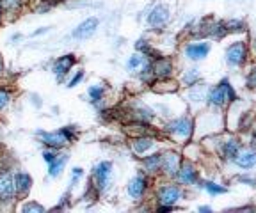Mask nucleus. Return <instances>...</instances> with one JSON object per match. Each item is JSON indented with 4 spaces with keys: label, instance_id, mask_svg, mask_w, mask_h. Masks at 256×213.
<instances>
[{
    "label": "nucleus",
    "instance_id": "2eb2a0df",
    "mask_svg": "<svg viewBox=\"0 0 256 213\" xmlns=\"http://www.w3.org/2000/svg\"><path fill=\"white\" fill-rule=\"evenodd\" d=\"M130 146H132V151L137 155V157H144V155L148 153L150 149L155 146V139H153V137H148V135H137L136 139L130 142Z\"/></svg>",
    "mask_w": 256,
    "mask_h": 213
},
{
    "label": "nucleus",
    "instance_id": "aec40b11",
    "mask_svg": "<svg viewBox=\"0 0 256 213\" xmlns=\"http://www.w3.org/2000/svg\"><path fill=\"white\" fill-rule=\"evenodd\" d=\"M30 185H32V178L28 176V174L25 173H18L14 176V190L18 194H27L28 190H30Z\"/></svg>",
    "mask_w": 256,
    "mask_h": 213
},
{
    "label": "nucleus",
    "instance_id": "9d476101",
    "mask_svg": "<svg viewBox=\"0 0 256 213\" xmlns=\"http://www.w3.org/2000/svg\"><path fill=\"white\" fill-rule=\"evenodd\" d=\"M182 164V157L176 151H164L162 153V167H160V173L168 178H174L178 173V167Z\"/></svg>",
    "mask_w": 256,
    "mask_h": 213
},
{
    "label": "nucleus",
    "instance_id": "a878e982",
    "mask_svg": "<svg viewBox=\"0 0 256 213\" xmlns=\"http://www.w3.org/2000/svg\"><path fill=\"white\" fill-rule=\"evenodd\" d=\"M200 78H201V73L198 71L196 68H190L182 75V84H184L185 87H190V85H194L196 82H200Z\"/></svg>",
    "mask_w": 256,
    "mask_h": 213
},
{
    "label": "nucleus",
    "instance_id": "f3484780",
    "mask_svg": "<svg viewBox=\"0 0 256 213\" xmlns=\"http://www.w3.org/2000/svg\"><path fill=\"white\" fill-rule=\"evenodd\" d=\"M14 180L11 174H0V201H9L14 196Z\"/></svg>",
    "mask_w": 256,
    "mask_h": 213
},
{
    "label": "nucleus",
    "instance_id": "7c9ffc66",
    "mask_svg": "<svg viewBox=\"0 0 256 213\" xmlns=\"http://www.w3.org/2000/svg\"><path fill=\"white\" fill-rule=\"evenodd\" d=\"M89 96H91L92 101L102 100V96H104V89H102L100 85H92V87H89Z\"/></svg>",
    "mask_w": 256,
    "mask_h": 213
},
{
    "label": "nucleus",
    "instance_id": "e433bc0d",
    "mask_svg": "<svg viewBox=\"0 0 256 213\" xmlns=\"http://www.w3.org/2000/svg\"><path fill=\"white\" fill-rule=\"evenodd\" d=\"M251 137H252V146L256 144V125H252V128H251Z\"/></svg>",
    "mask_w": 256,
    "mask_h": 213
},
{
    "label": "nucleus",
    "instance_id": "4468645a",
    "mask_svg": "<svg viewBox=\"0 0 256 213\" xmlns=\"http://www.w3.org/2000/svg\"><path fill=\"white\" fill-rule=\"evenodd\" d=\"M126 190L134 199H140L146 194V190H148V178L144 176V174H137L136 178L128 181Z\"/></svg>",
    "mask_w": 256,
    "mask_h": 213
},
{
    "label": "nucleus",
    "instance_id": "412c9836",
    "mask_svg": "<svg viewBox=\"0 0 256 213\" xmlns=\"http://www.w3.org/2000/svg\"><path fill=\"white\" fill-rule=\"evenodd\" d=\"M196 185H200L201 189H204L206 190L210 196H222V194H226L228 192V187H224V185H220V183H216V181H198Z\"/></svg>",
    "mask_w": 256,
    "mask_h": 213
},
{
    "label": "nucleus",
    "instance_id": "4be33fe9",
    "mask_svg": "<svg viewBox=\"0 0 256 213\" xmlns=\"http://www.w3.org/2000/svg\"><path fill=\"white\" fill-rule=\"evenodd\" d=\"M146 64H148V55H144V53H140V52H136L130 59H128L126 68L130 69V71H139V69H142Z\"/></svg>",
    "mask_w": 256,
    "mask_h": 213
},
{
    "label": "nucleus",
    "instance_id": "72a5a7b5",
    "mask_svg": "<svg viewBox=\"0 0 256 213\" xmlns=\"http://www.w3.org/2000/svg\"><path fill=\"white\" fill-rule=\"evenodd\" d=\"M80 176H82V169H80V167H75V169H73V181L72 183H76V180H78Z\"/></svg>",
    "mask_w": 256,
    "mask_h": 213
},
{
    "label": "nucleus",
    "instance_id": "b1692460",
    "mask_svg": "<svg viewBox=\"0 0 256 213\" xmlns=\"http://www.w3.org/2000/svg\"><path fill=\"white\" fill-rule=\"evenodd\" d=\"M226 23V28H228L230 34H244L248 32V23H246L242 18H230V20L224 21Z\"/></svg>",
    "mask_w": 256,
    "mask_h": 213
},
{
    "label": "nucleus",
    "instance_id": "ddd939ff",
    "mask_svg": "<svg viewBox=\"0 0 256 213\" xmlns=\"http://www.w3.org/2000/svg\"><path fill=\"white\" fill-rule=\"evenodd\" d=\"M110 173H112V164H110V162H100V164L94 167L92 178H94V187L98 189V192H104L105 187L108 185Z\"/></svg>",
    "mask_w": 256,
    "mask_h": 213
},
{
    "label": "nucleus",
    "instance_id": "58836bf2",
    "mask_svg": "<svg viewBox=\"0 0 256 213\" xmlns=\"http://www.w3.org/2000/svg\"><path fill=\"white\" fill-rule=\"evenodd\" d=\"M251 48L256 52V37H252V43H251Z\"/></svg>",
    "mask_w": 256,
    "mask_h": 213
},
{
    "label": "nucleus",
    "instance_id": "39448f33",
    "mask_svg": "<svg viewBox=\"0 0 256 213\" xmlns=\"http://www.w3.org/2000/svg\"><path fill=\"white\" fill-rule=\"evenodd\" d=\"M182 197H184V190H182V187L174 185V183H166V185L156 189V201H158V205L174 206Z\"/></svg>",
    "mask_w": 256,
    "mask_h": 213
},
{
    "label": "nucleus",
    "instance_id": "423d86ee",
    "mask_svg": "<svg viewBox=\"0 0 256 213\" xmlns=\"http://www.w3.org/2000/svg\"><path fill=\"white\" fill-rule=\"evenodd\" d=\"M38 137H41L43 144H46L48 148L59 149V148H62V146H66L70 141H72L73 133L70 132V128H64V130H60V132H54V133L38 132Z\"/></svg>",
    "mask_w": 256,
    "mask_h": 213
},
{
    "label": "nucleus",
    "instance_id": "c85d7f7f",
    "mask_svg": "<svg viewBox=\"0 0 256 213\" xmlns=\"http://www.w3.org/2000/svg\"><path fill=\"white\" fill-rule=\"evenodd\" d=\"M246 87L249 91H256V66H252L246 75Z\"/></svg>",
    "mask_w": 256,
    "mask_h": 213
},
{
    "label": "nucleus",
    "instance_id": "0eeeda50",
    "mask_svg": "<svg viewBox=\"0 0 256 213\" xmlns=\"http://www.w3.org/2000/svg\"><path fill=\"white\" fill-rule=\"evenodd\" d=\"M176 180L180 181V185H196L200 181V171H198L196 164L190 160H182L178 173H176Z\"/></svg>",
    "mask_w": 256,
    "mask_h": 213
},
{
    "label": "nucleus",
    "instance_id": "c9c22d12",
    "mask_svg": "<svg viewBox=\"0 0 256 213\" xmlns=\"http://www.w3.org/2000/svg\"><path fill=\"white\" fill-rule=\"evenodd\" d=\"M54 157H56V155H54V153H48V151H46V153H43V158L48 162V164H50V162L54 160Z\"/></svg>",
    "mask_w": 256,
    "mask_h": 213
},
{
    "label": "nucleus",
    "instance_id": "f257e3e1",
    "mask_svg": "<svg viewBox=\"0 0 256 213\" xmlns=\"http://www.w3.org/2000/svg\"><path fill=\"white\" fill-rule=\"evenodd\" d=\"M235 100H238V94H236L235 87H233V84L228 78H222L216 85L208 87L206 105L212 107V109H222L226 105L233 103Z\"/></svg>",
    "mask_w": 256,
    "mask_h": 213
},
{
    "label": "nucleus",
    "instance_id": "79ce46f5",
    "mask_svg": "<svg viewBox=\"0 0 256 213\" xmlns=\"http://www.w3.org/2000/svg\"><path fill=\"white\" fill-rule=\"evenodd\" d=\"M0 12H2V9H0Z\"/></svg>",
    "mask_w": 256,
    "mask_h": 213
},
{
    "label": "nucleus",
    "instance_id": "dca6fc26",
    "mask_svg": "<svg viewBox=\"0 0 256 213\" xmlns=\"http://www.w3.org/2000/svg\"><path fill=\"white\" fill-rule=\"evenodd\" d=\"M98 25H100L98 18H88V20L82 21V23H80L78 27L73 30V37H76V39H86V37H91L92 34L96 32Z\"/></svg>",
    "mask_w": 256,
    "mask_h": 213
},
{
    "label": "nucleus",
    "instance_id": "2f4dec72",
    "mask_svg": "<svg viewBox=\"0 0 256 213\" xmlns=\"http://www.w3.org/2000/svg\"><path fill=\"white\" fill-rule=\"evenodd\" d=\"M9 100H11V96H9L8 91H4V89H0V110L6 109V105L9 103Z\"/></svg>",
    "mask_w": 256,
    "mask_h": 213
},
{
    "label": "nucleus",
    "instance_id": "ea45409f",
    "mask_svg": "<svg viewBox=\"0 0 256 213\" xmlns=\"http://www.w3.org/2000/svg\"><path fill=\"white\" fill-rule=\"evenodd\" d=\"M0 71H2V59H0Z\"/></svg>",
    "mask_w": 256,
    "mask_h": 213
},
{
    "label": "nucleus",
    "instance_id": "f03ea898",
    "mask_svg": "<svg viewBox=\"0 0 256 213\" xmlns=\"http://www.w3.org/2000/svg\"><path fill=\"white\" fill-rule=\"evenodd\" d=\"M194 121L188 116L176 117V119L169 121L166 125V133L171 135L172 139H178V141H190L192 135H194Z\"/></svg>",
    "mask_w": 256,
    "mask_h": 213
},
{
    "label": "nucleus",
    "instance_id": "4c0bfd02",
    "mask_svg": "<svg viewBox=\"0 0 256 213\" xmlns=\"http://www.w3.org/2000/svg\"><path fill=\"white\" fill-rule=\"evenodd\" d=\"M200 212H212L210 206H200Z\"/></svg>",
    "mask_w": 256,
    "mask_h": 213
},
{
    "label": "nucleus",
    "instance_id": "a19ab883",
    "mask_svg": "<svg viewBox=\"0 0 256 213\" xmlns=\"http://www.w3.org/2000/svg\"><path fill=\"white\" fill-rule=\"evenodd\" d=\"M57 2H60V0H57Z\"/></svg>",
    "mask_w": 256,
    "mask_h": 213
},
{
    "label": "nucleus",
    "instance_id": "a211bd4d",
    "mask_svg": "<svg viewBox=\"0 0 256 213\" xmlns=\"http://www.w3.org/2000/svg\"><path fill=\"white\" fill-rule=\"evenodd\" d=\"M142 167L148 174H158L162 167V153H153L142 158Z\"/></svg>",
    "mask_w": 256,
    "mask_h": 213
},
{
    "label": "nucleus",
    "instance_id": "f704fd0d",
    "mask_svg": "<svg viewBox=\"0 0 256 213\" xmlns=\"http://www.w3.org/2000/svg\"><path fill=\"white\" fill-rule=\"evenodd\" d=\"M30 210H36V212H43V208L38 205H27L25 206V212H30Z\"/></svg>",
    "mask_w": 256,
    "mask_h": 213
},
{
    "label": "nucleus",
    "instance_id": "7ed1b4c3",
    "mask_svg": "<svg viewBox=\"0 0 256 213\" xmlns=\"http://www.w3.org/2000/svg\"><path fill=\"white\" fill-rule=\"evenodd\" d=\"M226 64L230 68H242V66L248 64L249 60V44L244 39L233 41L226 48Z\"/></svg>",
    "mask_w": 256,
    "mask_h": 213
},
{
    "label": "nucleus",
    "instance_id": "cd10ccee",
    "mask_svg": "<svg viewBox=\"0 0 256 213\" xmlns=\"http://www.w3.org/2000/svg\"><path fill=\"white\" fill-rule=\"evenodd\" d=\"M20 4H22L20 0H0V9H2V11L12 12L20 9Z\"/></svg>",
    "mask_w": 256,
    "mask_h": 213
},
{
    "label": "nucleus",
    "instance_id": "6e6552de",
    "mask_svg": "<svg viewBox=\"0 0 256 213\" xmlns=\"http://www.w3.org/2000/svg\"><path fill=\"white\" fill-rule=\"evenodd\" d=\"M236 169L240 171H251L256 167V148L254 146H242L236 157L232 162Z\"/></svg>",
    "mask_w": 256,
    "mask_h": 213
},
{
    "label": "nucleus",
    "instance_id": "20e7f679",
    "mask_svg": "<svg viewBox=\"0 0 256 213\" xmlns=\"http://www.w3.org/2000/svg\"><path fill=\"white\" fill-rule=\"evenodd\" d=\"M240 148H242V141H240L238 137L236 135H226V137H222V141H220V146H219V149H217V153H219V157L222 162L232 164L233 158H235L236 153L240 151Z\"/></svg>",
    "mask_w": 256,
    "mask_h": 213
},
{
    "label": "nucleus",
    "instance_id": "9b49d317",
    "mask_svg": "<svg viewBox=\"0 0 256 213\" xmlns=\"http://www.w3.org/2000/svg\"><path fill=\"white\" fill-rule=\"evenodd\" d=\"M172 60L169 57H156L153 59L152 62V71H153V77L156 80H166V78H171L172 77Z\"/></svg>",
    "mask_w": 256,
    "mask_h": 213
},
{
    "label": "nucleus",
    "instance_id": "393cba45",
    "mask_svg": "<svg viewBox=\"0 0 256 213\" xmlns=\"http://www.w3.org/2000/svg\"><path fill=\"white\" fill-rule=\"evenodd\" d=\"M66 162H68V155H56V157H54V160L48 164V165H50V176H52V178L59 176V174L62 173Z\"/></svg>",
    "mask_w": 256,
    "mask_h": 213
},
{
    "label": "nucleus",
    "instance_id": "5701e85b",
    "mask_svg": "<svg viewBox=\"0 0 256 213\" xmlns=\"http://www.w3.org/2000/svg\"><path fill=\"white\" fill-rule=\"evenodd\" d=\"M206 93H208L206 84L196 82L194 85H190V93H188V98H190L192 101H204V103H206Z\"/></svg>",
    "mask_w": 256,
    "mask_h": 213
},
{
    "label": "nucleus",
    "instance_id": "6ab92c4d",
    "mask_svg": "<svg viewBox=\"0 0 256 213\" xmlns=\"http://www.w3.org/2000/svg\"><path fill=\"white\" fill-rule=\"evenodd\" d=\"M73 64H75V55H64V57H60V59H57L56 66H54V73H56V77L60 80V78H62L64 75L72 69Z\"/></svg>",
    "mask_w": 256,
    "mask_h": 213
},
{
    "label": "nucleus",
    "instance_id": "c756f323",
    "mask_svg": "<svg viewBox=\"0 0 256 213\" xmlns=\"http://www.w3.org/2000/svg\"><path fill=\"white\" fill-rule=\"evenodd\" d=\"M236 181L238 183H242V185H248L251 187V189H256V176H252V174H240V176H236Z\"/></svg>",
    "mask_w": 256,
    "mask_h": 213
},
{
    "label": "nucleus",
    "instance_id": "1a4fd4ad",
    "mask_svg": "<svg viewBox=\"0 0 256 213\" xmlns=\"http://www.w3.org/2000/svg\"><path fill=\"white\" fill-rule=\"evenodd\" d=\"M169 20H171V12H169L168 5H164V4H156L148 14L150 27H153L155 30H162V28H166L169 23Z\"/></svg>",
    "mask_w": 256,
    "mask_h": 213
},
{
    "label": "nucleus",
    "instance_id": "473e14b6",
    "mask_svg": "<svg viewBox=\"0 0 256 213\" xmlns=\"http://www.w3.org/2000/svg\"><path fill=\"white\" fill-rule=\"evenodd\" d=\"M82 77H84V73H82V71H78V73H76L75 77L72 78V82H70V87H75V85L78 84L80 80H82Z\"/></svg>",
    "mask_w": 256,
    "mask_h": 213
},
{
    "label": "nucleus",
    "instance_id": "f8f14e48",
    "mask_svg": "<svg viewBox=\"0 0 256 213\" xmlns=\"http://www.w3.org/2000/svg\"><path fill=\"white\" fill-rule=\"evenodd\" d=\"M210 43H206V41H194V43H188L187 46H185V55H187L188 60H192V62H198V60H203L208 57V53H210Z\"/></svg>",
    "mask_w": 256,
    "mask_h": 213
},
{
    "label": "nucleus",
    "instance_id": "bb28decb",
    "mask_svg": "<svg viewBox=\"0 0 256 213\" xmlns=\"http://www.w3.org/2000/svg\"><path fill=\"white\" fill-rule=\"evenodd\" d=\"M136 50L140 53H144V55H155V50L152 48V44H150L148 39H139L136 43Z\"/></svg>",
    "mask_w": 256,
    "mask_h": 213
}]
</instances>
